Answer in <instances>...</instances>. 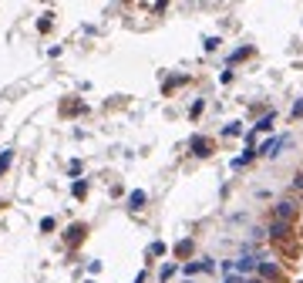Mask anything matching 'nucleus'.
Wrapping results in <instances>:
<instances>
[{
    "label": "nucleus",
    "instance_id": "nucleus-1",
    "mask_svg": "<svg viewBox=\"0 0 303 283\" xmlns=\"http://www.w3.org/2000/svg\"><path fill=\"white\" fill-rule=\"evenodd\" d=\"M185 270H189V273H202V270H206V273H209V270H212V260H202V263H192V267H185Z\"/></svg>",
    "mask_w": 303,
    "mask_h": 283
},
{
    "label": "nucleus",
    "instance_id": "nucleus-2",
    "mask_svg": "<svg viewBox=\"0 0 303 283\" xmlns=\"http://www.w3.org/2000/svg\"><path fill=\"white\" fill-rule=\"evenodd\" d=\"M142 203H145V196H142V192H135V196H132V209H138Z\"/></svg>",
    "mask_w": 303,
    "mask_h": 283
},
{
    "label": "nucleus",
    "instance_id": "nucleus-3",
    "mask_svg": "<svg viewBox=\"0 0 303 283\" xmlns=\"http://www.w3.org/2000/svg\"><path fill=\"white\" fill-rule=\"evenodd\" d=\"M7 165H10V155H3V158H0V172H3Z\"/></svg>",
    "mask_w": 303,
    "mask_h": 283
},
{
    "label": "nucleus",
    "instance_id": "nucleus-4",
    "mask_svg": "<svg viewBox=\"0 0 303 283\" xmlns=\"http://www.w3.org/2000/svg\"><path fill=\"white\" fill-rule=\"evenodd\" d=\"M226 283H242V280H239V277H229V280Z\"/></svg>",
    "mask_w": 303,
    "mask_h": 283
},
{
    "label": "nucleus",
    "instance_id": "nucleus-5",
    "mask_svg": "<svg viewBox=\"0 0 303 283\" xmlns=\"http://www.w3.org/2000/svg\"><path fill=\"white\" fill-rule=\"evenodd\" d=\"M246 283H263V280H246Z\"/></svg>",
    "mask_w": 303,
    "mask_h": 283
}]
</instances>
